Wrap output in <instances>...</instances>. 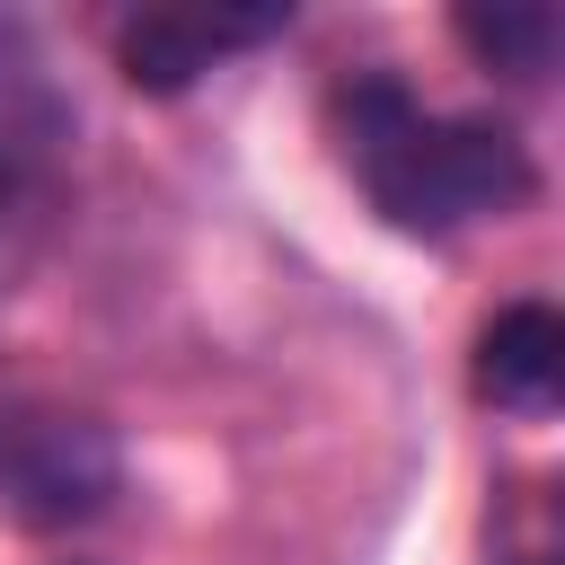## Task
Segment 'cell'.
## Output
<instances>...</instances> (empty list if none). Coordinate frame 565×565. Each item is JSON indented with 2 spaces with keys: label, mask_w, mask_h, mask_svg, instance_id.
I'll return each mask as SVG.
<instances>
[{
  "label": "cell",
  "mask_w": 565,
  "mask_h": 565,
  "mask_svg": "<svg viewBox=\"0 0 565 565\" xmlns=\"http://www.w3.org/2000/svg\"><path fill=\"white\" fill-rule=\"evenodd\" d=\"M327 132L362 203L406 238H459L539 194V159L512 124L424 106L388 62H362L327 88Z\"/></svg>",
  "instance_id": "cell-1"
},
{
  "label": "cell",
  "mask_w": 565,
  "mask_h": 565,
  "mask_svg": "<svg viewBox=\"0 0 565 565\" xmlns=\"http://www.w3.org/2000/svg\"><path fill=\"white\" fill-rule=\"evenodd\" d=\"M79 185V97L53 44L0 9V300L53 256Z\"/></svg>",
  "instance_id": "cell-2"
},
{
  "label": "cell",
  "mask_w": 565,
  "mask_h": 565,
  "mask_svg": "<svg viewBox=\"0 0 565 565\" xmlns=\"http://www.w3.org/2000/svg\"><path fill=\"white\" fill-rule=\"evenodd\" d=\"M124 494V450L97 415L0 406V512L18 530H79Z\"/></svg>",
  "instance_id": "cell-3"
},
{
  "label": "cell",
  "mask_w": 565,
  "mask_h": 565,
  "mask_svg": "<svg viewBox=\"0 0 565 565\" xmlns=\"http://www.w3.org/2000/svg\"><path fill=\"white\" fill-rule=\"evenodd\" d=\"M282 26H291L282 0H265V9H124L106 44H115V71H124L132 88L177 97V88H194L203 71H221L230 53L274 44Z\"/></svg>",
  "instance_id": "cell-4"
},
{
  "label": "cell",
  "mask_w": 565,
  "mask_h": 565,
  "mask_svg": "<svg viewBox=\"0 0 565 565\" xmlns=\"http://www.w3.org/2000/svg\"><path fill=\"white\" fill-rule=\"evenodd\" d=\"M556 388H565V318L547 300H512L486 318L477 335V397L494 415H556Z\"/></svg>",
  "instance_id": "cell-5"
},
{
  "label": "cell",
  "mask_w": 565,
  "mask_h": 565,
  "mask_svg": "<svg viewBox=\"0 0 565 565\" xmlns=\"http://www.w3.org/2000/svg\"><path fill=\"white\" fill-rule=\"evenodd\" d=\"M450 35L503 79H547L556 44H565V18H556V0H494V9H459Z\"/></svg>",
  "instance_id": "cell-6"
},
{
  "label": "cell",
  "mask_w": 565,
  "mask_h": 565,
  "mask_svg": "<svg viewBox=\"0 0 565 565\" xmlns=\"http://www.w3.org/2000/svg\"><path fill=\"white\" fill-rule=\"evenodd\" d=\"M512 565H547V556H512Z\"/></svg>",
  "instance_id": "cell-7"
}]
</instances>
